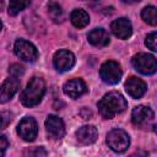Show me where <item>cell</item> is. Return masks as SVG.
<instances>
[{"label":"cell","instance_id":"20","mask_svg":"<svg viewBox=\"0 0 157 157\" xmlns=\"http://www.w3.org/2000/svg\"><path fill=\"white\" fill-rule=\"evenodd\" d=\"M29 5V1H11L9 5V15L15 16L17 15L20 11H22L23 9H26Z\"/></svg>","mask_w":157,"mask_h":157},{"label":"cell","instance_id":"21","mask_svg":"<svg viewBox=\"0 0 157 157\" xmlns=\"http://www.w3.org/2000/svg\"><path fill=\"white\" fill-rule=\"evenodd\" d=\"M25 153H26L27 157H47V156H48L45 148L42 147V146H37V147L27 148Z\"/></svg>","mask_w":157,"mask_h":157},{"label":"cell","instance_id":"10","mask_svg":"<svg viewBox=\"0 0 157 157\" xmlns=\"http://www.w3.org/2000/svg\"><path fill=\"white\" fill-rule=\"evenodd\" d=\"M45 130L48 135L54 140H60L65 135L64 121L56 115H49L45 119Z\"/></svg>","mask_w":157,"mask_h":157},{"label":"cell","instance_id":"15","mask_svg":"<svg viewBox=\"0 0 157 157\" xmlns=\"http://www.w3.org/2000/svg\"><path fill=\"white\" fill-rule=\"evenodd\" d=\"M76 137L80 144L82 145H91L98 137V130L93 125H85L81 126L76 131Z\"/></svg>","mask_w":157,"mask_h":157},{"label":"cell","instance_id":"19","mask_svg":"<svg viewBox=\"0 0 157 157\" xmlns=\"http://www.w3.org/2000/svg\"><path fill=\"white\" fill-rule=\"evenodd\" d=\"M48 11H49V16L55 21V22H60L64 17V13H63V10H61V6L54 1L49 2L48 4Z\"/></svg>","mask_w":157,"mask_h":157},{"label":"cell","instance_id":"7","mask_svg":"<svg viewBox=\"0 0 157 157\" xmlns=\"http://www.w3.org/2000/svg\"><path fill=\"white\" fill-rule=\"evenodd\" d=\"M17 134L25 141H33L38 134V125L37 121L32 117H25L17 125Z\"/></svg>","mask_w":157,"mask_h":157},{"label":"cell","instance_id":"4","mask_svg":"<svg viewBox=\"0 0 157 157\" xmlns=\"http://www.w3.org/2000/svg\"><path fill=\"white\" fill-rule=\"evenodd\" d=\"M107 144L114 152H124L130 145L129 135L121 129H113L107 135Z\"/></svg>","mask_w":157,"mask_h":157},{"label":"cell","instance_id":"26","mask_svg":"<svg viewBox=\"0 0 157 157\" xmlns=\"http://www.w3.org/2000/svg\"><path fill=\"white\" fill-rule=\"evenodd\" d=\"M145 156V153H142V155H140V153H134V155H131L130 157H144Z\"/></svg>","mask_w":157,"mask_h":157},{"label":"cell","instance_id":"3","mask_svg":"<svg viewBox=\"0 0 157 157\" xmlns=\"http://www.w3.org/2000/svg\"><path fill=\"white\" fill-rule=\"evenodd\" d=\"M132 66L144 75H152L157 70V61L156 58L151 54L139 53L132 56L131 59Z\"/></svg>","mask_w":157,"mask_h":157},{"label":"cell","instance_id":"6","mask_svg":"<svg viewBox=\"0 0 157 157\" xmlns=\"http://www.w3.org/2000/svg\"><path fill=\"white\" fill-rule=\"evenodd\" d=\"M15 54L25 61H36L38 58L37 48L26 39H17L15 43Z\"/></svg>","mask_w":157,"mask_h":157},{"label":"cell","instance_id":"14","mask_svg":"<svg viewBox=\"0 0 157 157\" xmlns=\"http://www.w3.org/2000/svg\"><path fill=\"white\" fill-rule=\"evenodd\" d=\"M64 93L71 98H78L81 97L82 94L86 93L87 91V87H86V83L83 82V80L81 78H72V80H69L64 87Z\"/></svg>","mask_w":157,"mask_h":157},{"label":"cell","instance_id":"22","mask_svg":"<svg viewBox=\"0 0 157 157\" xmlns=\"http://www.w3.org/2000/svg\"><path fill=\"white\" fill-rule=\"evenodd\" d=\"M156 40H157V33L156 32H151L146 39H145V44L147 48H150L152 52H157V45H156Z\"/></svg>","mask_w":157,"mask_h":157},{"label":"cell","instance_id":"9","mask_svg":"<svg viewBox=\"0 0 157 157\" xmlns=\"http://www.w3.org/2000/svg\"><path fill=\"white\" fill-rule=\"evenodd\" d=\"M53 63L58 71H67L75 64V55L69 50L60 49L54 54Z\"/></svg>","mask_w":157,"mask_h":157},{"label":"cell","instance_id":"11","mask_svg":"<svg viewBox=\"0 0 157 157\" xmlns=\"http://www.w3.org/2000/svg\"><path fill=\"white\" fill-rule=\"evenodd\" d=\"M125 90L130 97L140 98L145 94V92L147 90V85L144 80H141L136 76H130L125 82Z\"/></svg>","mask_w":157,"mask_h":157},{"label":"cell","instance_id":"17","mask_svg":"<svg viewBox=\"0 0 157 157\" xmlns=\"http://www.w3.org/2000/svg\"><path fill=\"white\" fill-rule=\"evenodd\" d=\"M70 21H71V23L75 27L83 28V27H86L88 25L90 16H88V13L85 10H82V9H75L71 12V15H70Z\"/></svg>","mask_w":157,"mask_h":157},{"label":"cell","instance_id":"18","mask_svg":"<svg viewBox=\"0 0 157 157\" xmlns=\"http://www.w3.org/2000/svg\"><path fill=\"white\" fill-rule=\"evenodd\" d=\"M141 17L142 20L151 25V26H156L157 25V10L155 6H146L142 11H141Z\"/></svg>","mask_w":157,"mask_h":157},{"label":"cell","instance_id":"25","mask_svg":"<svg viewBox=\"0 0 157 157\" xmlns=\"http://www.w3.org/2000/svg\"><path fill=\"white\" fill-rule=\"evenodd\" d=\"M9 146V141L4 135H0V157H4L6 148Z\"/></svg>","mask_w":157,"mask_h":157},{"label":"cell","instance_id":"13","mask_svg":"<svg viewBox=\"0 0 157 157\" xmlns=\"http://www.w3.org/2000/svg\"><path fill=\"white\" fill-rule=\"evenodd\" d=\"M20 88V81L15 77L6 78L0 86V103L9 102Z\"/></svg>","mask_w":157,"mask_h":157},{"label":"cell","instance_id":"8","mask_svg":"<svg viewBox=\"0 0 157 157\" xmlns=\"http://www.w3.org/2000/svg\"><path fill=\"white\" fill-rule=\"evenodd\" d=\"M153 120V110L146 105H137L131 112V121L137 128H145Z\"/></svg>","mask_w":157,"mask_h":157},{"label":"cell","instance_id":"24","mask_svg":"<svg viewBox=\"0 0 157 157\" xmlns=\"http://www.w3.org/2000/svg\"><path fill=\"white\" fill-rule=\"evenodd\" d=\"M12 120V114L9 112H0V129L6 128Z\"/></svg>","mask_w":157,"mask_h":157},{"label":"cell","instance_id":"23","mask_svg":"<svg viewBox=\"0 0 157 157\" xmlns=\"http://www.w3.org/2000/svg\"><path fill=\"white\" fill-rule=\"evenodd\" d=\"M23 72H25V69H23V66L20 65V64H12V65L9 67V74L11 75V77L17 78V77L22 76Z\"/></svg>","mask_w":157,"mask_h":157},{"label":"cell","instance_id":"5","mask_svg":"<svg viewBox=\"0 0 157 157\" xmlns=\"http://www.w3.org/2000/svg\"><path fill=\"white\" fill-rule=\"evenodd\" d=\"M121 74L123 72H121L120 65L113 60L105 61L99 69V76L102 78V81L108 83V85L118 83L121 78Z\"/></svg>","mask_w":157,"mask_h":157},{"label":"cell","instance_id":"1","mask_svg":"<svg viewBox=\"0 0 157 157\" xmlns=\"http://www.w3.org/2000/svg\"><path fill=\"white\" fill-rule=\"evenodd\" d=\"M128 107L125 98L119 92H109L103 96V98L98 102V110L101 115L105 119H112L117 114L123 113Z\"/></svg>","mask_w":157,"mask_h":157},{"label":"cell","instance_id":"2","mask_svg":"<svg viewBox=\"0 0 157 157\" xmlns=\"http://www.w3.org/2000/svg\"><path fill=\"white\" fill-rule=\"evenodd\" d=\"M45 93V82L42 77H32L27 83L26 88L22 91L20 99L21 103L26 107L37 105Z\"/></svg>","mask_w":157,"mask_h":157},{"label":"cell","instance_id":"16","mask_svg":"<svg viewBox=\"0 0 157 157\" xmlns=\"http://www.w3.org/2000/svg\"><path fill=\"white\" fill-rule=\"evenodd\" d=\"M88 42L98 48L105 47L109 43V36L108 32L104 28H94L88 33Z\"/></svg>","mask_w":157,"mask_h":157},{"label":"cell","instance_id":"27","mask_svg":"<svg viewBox=\"0 0 157 157\" xmlns=\"http://www.w3.org/2000/svg\"><path fill=\"white\" fill-rule=\"evenodd\" d=\"M1 28H2V23H1V21H0V31H1Z\"/></svg>","mask_w":157,"mask_h":157},{"label":"cell","instance_id":"12","mask_svg":"<svg viewBox=\"0 0 157 157\" xmlns=\"http://www.w3.org/2000/svg\"><path fill=\"white\" fill-rule=\"evenodd\" d=\"M110 29H112L113 34L120 39H128L132 33L131 22L125 17H120V18L113 21L110 25Z\"/></svg>","mask_w":157,"mask_h":157}]
</instances>
